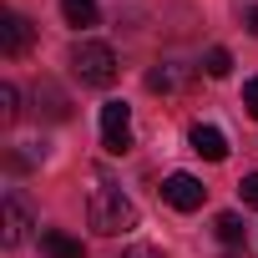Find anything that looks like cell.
<instances>
[{
	"label": "cell",
	"instance_id": "8",
	"mask_svg": "<svg viewBox=\"0 0 258 258\" xmlns=\"http://www.w3.org/2000/svg\"><path fill=\"white\" fill-rule=\"evenodd\" d=\"M41 248H46V258H86V248L71 233H61V228H46L41 233Z\"/></svg>",
	"mask_w": 258,
	"mask_h": 258
},
{
	"label": "cell",
	"instance_id": "15",
	"mask_svg": "<svg viewBox=\"0 0 258 258\" xmlns=\"http://www.w3.org/2000/svg\"><path fill=\"white\" fill-rule=\"evenodd\" d=\"M238 192H243V203H248V208H258V172H248V177L238 182Z\"/></svg>",
	"mask_w": 258,
	"mask_h": 258
},
{
	"label": "cell",
	"instance_id": "10",
	"mask_svg": "<svg viewBox=\"0 0 258 258\" xmlns=\"http://www.w3.org/2000/svg\"><path fill=\"white\" fill-rule=\"evenodd\" d=\"M213 233H218V238H223L228 248H243V218H238V213H218Z\"/></svg>",
	"mask_w": 258,
	"mask_h": 258
},
{
	"label": "cell",
	"instance_id": "9",
	"mask_svg": "<svg viewBox=\"0 0 258 258\" xmlns=\"http://www.w3.org/2000/svg\"><path fill=\"white\" fill-rule=\"evenodd\" d=\"M61 16H66V26H76V31H86V26L101 21L96 0H61Z\"/></svg>",
	"mask_w": 258,
	"mask_h": 258
},
{
	"label": "cell",
	"instance_id": "1",
	"mask_svg": "<svg viewBox=\"0 0 258 258\" xmlns=\"http://www.w3.org/2000/svg\"><path fill=\"white\" fill-rule=\"evenodd\" d=\"M86 223H91V233H101V238L132 233V228H137V203L126 198L121 187H111V182H96V187H91V203H86Z\"/></svg>",
	"mask_w": 258,
	"mask_h": 258
},
{
	"label": "cell",
	"instance_id": "13",
	"mask_svg": "<svg viewBox=\"0 0 258 258\" xmlns=\"http://www.w3.org/2000/svg\"><path fill=\"white\" fill-rule=\"evenodd\" d=\"M203 71H208V76H228V71H233V56H228L223 46H213V51L203 56Z\"/></svg>",
	"mask_w": 258,
	"mask_h": 258
},
{
	"label": "cell",
	"instance_id": "5",
	"mask_svg": "<svg viewBox=\"0 0 258 258\" xmlns=\"http://www.w3.org/2000/svg\"><path fill=\"white\" fill-rule=\"evenodd\" d=\"M31 41H36V26H31L21 11H11V16H6V26H0V51L16 61V56H26V51H31Z\"/></svg>",
	"mask_w": 258,
	"mask_h": 258
},
{
	"label": "cell",
	"instance_id": "12",
	"mask_svg": "<svg viewBox=\"0 0 258 258\" xmlns=\"http://www.w3.org/2000/svg\"><path fill=\"white\" fill-rule=\"evenodd\" d=\"M16 116H21V91H16V86L6 81V86H0V121H6V126H11Z\"/></svg>",
	"mask_w": 258,
	"mask_h": 258
},
{
	"label": "cell",
	"instance_id": "7",
	"mask_svg": "<svg viewBox=\"0 0 258 258\" xmlns=\"http://www.w3.org/2000/svg\"><path fill=\"white\" fill-rule=\"evenodd\" d=\"M26 233H31V218H26L21 198L11 192V198H6V248H21V243H26Z\"/></svg>",
	"mask_w": 258,
	"mask_h": 258
},
{
	"label": "cell",
	"instance_id": "4",
	"mask_svg": "<svg viewBox=\"0 0 258 258\" xmlns=\"http://www.w3.org/2000/svg\"><path fill=\"white\" fill-rule=\"evenodd\" d=\"M203 198H208V187H203L192 172H172V177L162 182V203H167V208H177V213H198V208H203Z\"/></svg>",
	"mask_w": 258,
	"mask_h": 258
},
{
	"label": "cell",
	"instance_id": "18",
	"mask_svg": "<svg viewBox=\"0 0 258 258\" xmlns=\"http://www.w3.org/2000/svg\"><path fill=\"white\" fill-rule=\"evenodd\" d=\"M233 258H248V253H233Z\"/></svg>",
	"mask_w": 258,
	"mask_h": 258
},
{
	"label": "cell",
	"instance_id": "6",
	"mask_svg": "<svg viewBox=\"0 0 258 258\" xmlns=\"http://www.w3.org/2000/svg\"><path fill=\"white\" fill-rule=\"evenodd\" d=\"M187 142H192V152H198V157H208V162H223V157H228V137L218 132V126H208V121H198V126H192Z\"/></svg>",
	"mask_w": 258,
	"mask_h": 258
},
{
	"label": "cell",
	"instance_id": "2",
	"mask_svg": "<svg viewBox=\"0 0 258 258\" xmlns=\"http://www.w3.org/2000/svg\"><path fill=\"white\" fill-rule=\"evenodd\" d=\"M71 71H76L86 86H111V81H116V51H111L106 41H76Z\"/></svg>",
	"mask_w": 258,
	"mask_h": 258
},
{
	"label": "cell",
	"instance_id": "3",
	"mask_svg": "<svg viewBox=\"0 0 258 258\" xmlns=\"http://www.w3.org/2000/svg\"><path fill=\"white\" fill-rule=\"evenodd\" d=\"M101 147L111 157L132 152V106H126V101H106L101 106Z\"/></svg>",
	"mask_w": 258,
	"mask_h": 258
},
{
	"label": "cell",
	"instance_id": "11",
	"mask_svg": "<svg viewBox=\"0 0 258 258\" xmlns=\"http://www.w3.org/2000/svg\"><path fill=\"white\" fill-rule=\"evenodd\" d=\"M147 86H152V91H177V86H182V71H177V66H152V71H147Z\"/></svg>",
	"mask_w": 258,
	"mask_h": 258
},
{
	"label": "cell",
	"instance_id": "17",
	"mask_svg": "<svg viewBox=\"0 0 258 258\" xmlns=\"http://www.w3.org/2000/svg\"><path fill=\"white\" fill-rule=\"evenodd\" d=\"M243 26H248V31H253V36H258V6H253V11H248V21H243Z\"/></svg>",
	"mask_w": 258,
	"mask_h": 258
},
{
	"label": "cell",
	"instance_id": "14",
	"mask_svg": "<svg viewBox=\"0 0 258 258\" xmlns=\"http://www.w3.org/2000/svg\"><path fill=\"white\" fill-rule=\"evenodd\" d=\"M243 111L258 121V76H248V81H243Z\"/></svg>",
	"mask_w": 258,
	"mask_h": 258
},
{
	"label": "cell",
	"instance_id": "16",
	"mask_svg": "<svg viewBox=\"0 0 258 258\" xmlns=\"http://www.w3.org/2000/svg\"><path fill=\"white\" fill-rule=\"evenodd\" d=\"M116 258H167L162 248H147V243H137V248H126V253H116Z\"/></svg>",
	"mask_w": 258,
	"mask_h": 258
}]
</instances>
